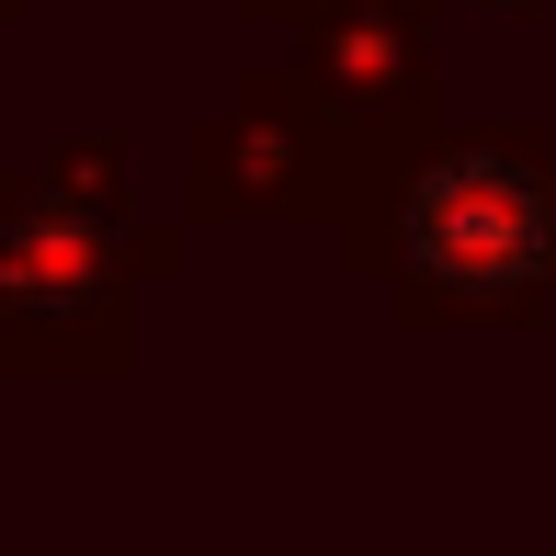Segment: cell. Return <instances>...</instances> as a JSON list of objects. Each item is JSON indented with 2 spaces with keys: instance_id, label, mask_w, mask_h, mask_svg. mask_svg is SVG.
Wrapping results in <instances>:
<instances>
[{
  "instance_id": "obj_1",
  "label": "cell",
  "mask_w": 556,
  "mask_h": 556,
  "mask_svg": "<svg viewBox=\"0 0 556 556\" xmlns=\"http://www.w3.org/2000/svg\"><path fill=\"white\" fill-rule=\"evenodd\" d=\"M409 250L443 273V285H522V273L545 262V193L522 182L511 160H454L420 182L409 205Z\"/></svg>"
}]
</instances>
